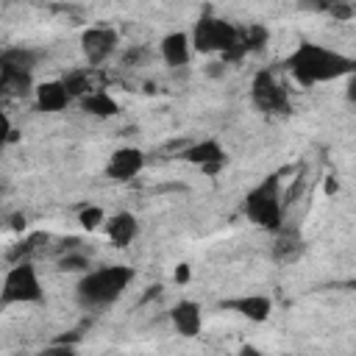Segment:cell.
Listing matches in <instances>:
<instances>
[{"mask_svg": "<svg viewBox=\"0 0 356 356\" xmlns=\"http://www.w3.org/2000/svg\"><path fill=\"white\" fill-rule=\"evenodd\" d=\"M286 72L300 86H317L353 72V58L317 42H300L284 61Z\"/></svg>", "mask_w": 356, "mask_h": 356, "instance_id": "6da1fadb", "label": "cell"}, {"mask_svg": "<svg viewBox=\"0 0 356 356\" xmlns=\"http://www.w3.org/2000/svg\"><path fill=\"white\" fill-rule=\"evenodd\" d=\"M134 281V270L128 264H103L95 270H83L75 284V298L83 309H106L117 303Z\"/></svg>", "mask_w": 356, "mask_h": 356, "instance_id": "7a4b0ae2", "label": "cell"}, {"mask_svg": "<svg viewBox=\"0 0 356 356\" xmlns=\"http://www.w3.org/2000/svg\"><path fill=\"white\" fill-rule=\"evenodd\" d=\"M242 214L248 217L250 225H256L261 231H281L284 228V197H281L278 175H267L245 192Z\"/></svg>", "mask_w": 356, "mask_h": 356, "instance_id": "3957f363", "label": "cell"}, {"mask_svg": "<svg viewBox=\"0 0 356 356\" xmlns=\"http://www.w3.org/2000/svg\"><path fill=\"white\" fill-rule=\"evenodd\" d=\"M44 300V286L39 270L31 259L14 261L0 284V306H31Z\"/></svg>", "mask_w": 356, "mask_h": 356, "instance_id": "277c9868", "label": "cell"}, {"mask_svg": "<svg viewBox=\"0 0 356 356\" xmlns=\"http://www.w3.org/2000/svg\"><path fill=\"white\" fill-rule=\"evenodd\" d=\"M189 39H192V50H197V53L239 56V53L245 50L242 33H239L231 22H225V19H220V17H211V14H203V17L195 22Z\"/></svg>", "mask_w": 356, "mask_h": 356, "instance_id": "5b68a950", "label": "cell"}, {"mask_svg": "<svg viewBox=\"0 0 356 356\" xmlns=\"http://www.w3.org/2000/svg\"><path fill=\"white\" fill-rule=\"evenodd\" d=\"M250 100L259 111H286L289 108V95L284 89V83L270 72V70H259L250 81Z\"/></svg>", "mask_w": 356, "mask_h": 356, "instance_id": "8992f818", "label": "cell"}, {"mask_svg": "<svg viewBox=\"0 0 356 356\" xmlns=\"http://www.w3.org/2000/svg\"><path fill=\"white\" fill-rule=\"evenodd\" d=\"M117 44H120L117 31L114 28H106V25H95V28H86L81 33V53H83V58H86L89 67L106 64L117 53Z\"/></svg>", "mask_w": 356, "mask_h": 356, "instance_id": "52a82bcc", "label": "cell"}, {"mask_svg": "<svg viewBox=\"0 0 356 356\" xmlns=\"http://www.w3.org/2000/svg\"><path fill=\"white\" fill-rule=\"evenodd\" d=\"M181 159L186 164H192V167H200L206 175H214V172H220L225 167L228 153H225V147L217 139L209 136V139H200V142H192L189 147H184Z\"/></svg>", "mask_w": 356, "mask_h": 356, "instance_id": "ba28073f", "label": "cell"}, {"mask_svg": "<svg viewBox=\"0 0 356 356\" xmlns=\"http://www.w3.org/2000/svg\"><path fill=\"white\" fill-rule=\"evenodd\" d=\"M145 170V153L134 145H125V147H117L111 156H108V164H106V175L111 181H131L136 178L139 172Z\"/></svg>", "mask_w": 356, "mask_h": 356, "instance_id": "9c48e42d", "label": "cell"}, {"mask_svg": "<svg viewBox=\"0 0 356 356\" xmlns=\"http://www.w3.org/2000/svg\"><path fill=\"white\" fill-rule=\"evenodd\" d=\"M159 56L167 67H186L192 61V39L186 31H170L159 42Z\"/></svg>", "mask_w": 356, "mask_h": 356, "instance_id": "30bf717a", "label": "cell"}, {"mask_svg": "<svg viewBox=\"0 0 356 356\" xmlns=\"http://www.w3.org/2000/svg\"><path fill=\"white\" fill-rule=\"evenodd\" d=\"M170 323H172L175 334H181V337H186V339L197 337L200 328H203V312H200V303H195V300H189V298L178 300V303L170 309Z\"/></svg>", "mask_w": 356, "mask_h": 356, "instance_id": "8fae6325", "label": "cell"}, {"mask_svg": "<svg viewBox=\"0 0 356 356\" xmlns=\"http://www.w3.org/2000/svg\"><path fill=\"white\" fill-rule=\"evenodd\" d=\"M33 97H36V108L39 111H47V114H56V111H64L72 97L64 86L61 78H53V81H42L33 86Z\"/></svg>", "mask_w": 356, "mask_h": 356, "instance_id": "7c38bea8", "label": "cell"}, {"mask_svg": "<svg viewBox=\"0 0 356 356\" xmlns=\"http://www.w3.org/2000/svg\"><path fill=\"white\" fill-rule=\"evenodd\" d=\"M103 228H106L108 242H114L117 248H125V245H131L139 236V220L131 211H117V214L106 217Z\"/></svg>", "mask_w": 356, "mask_h": 356, "instance_id": "4fadbf2b", "label": "cell"}, {"mask_svg": "<svg viewBox=\"0 0 356 356\" xmlns=\"http://www.w3.org/2000/svg\"><path fill=\"white\" fill-rule=\"evenodd\" d=\"M222 306L225 309H234L236 314H242L250 323H264L270 317V312H273V300L267 295H259V292L256 295H239L234 300H225Z\"/></svg>", "mask_w": 356, "mask_h": 356, "instance_id": "5bb4252c", "label": "cell"}, {"mask_svg": "<svg viewBox=\"0 0 356 356\" xmlns=\"http://www.w3.org/2000/svg\"><path fill=\"white\" fill-rule=\"evenodd\" d=\"M39 58H42L39 50L14 44V47L0 50V70H22V72H33V67L39 64Z\"/></svg>", "mask_w": 356, "mask_h": 356, "instance_id": "9a60e30c", "label": "cell"}, {"mask_svg": "<svg viewBox=\"0 0 356 356\" xmlns=\"http://www.w3.org/2000/svg\"><path fill=\"white\" fill-rule=\"evenodd\" d=\"M33 72L0 70V97H25L33 92Z\"/></svg>", "mask_w": 356, "mask_h": 356, "instance_id": "2e32d148", "label": "cell"}, {"mask_svg": "<svg viewBox=\"0 0 356 356\" xmlns=\"http://www.w3.org/2000/svg\"><path fill=\"white\" fill-rule=\"evenodd\" d=\"M78 103H81V108H83L86 114H92V117H114V114L120 111L117 100H114L108 92H103V89H92V92L83 95Z\"/></svg>", "mask_w": 356, "mask_h": 356, "instance_id": "e0dca14e", "label": "cell"}, {"mask_svg": "<svg viewBox=\"0 0 356 356\" xmlns=\"http://www.w3.org/2000/svg\"><path fill=\"white\" fill-rule=\"evenodd\" d=\"M64 86H67V92H70V97L72 100H81L83 95H89L95 86H92V75H89V70H75V72H67L64 78Z\"/></svg>", "mask_w": 356, "mask_h": 356, "instance_id": "ac0fdd59", "label": "cell"}, {"mask_svg": "<svg viewBox=\"0 0 356 356\" xmlns=\"http://www.w3.org/2000/svg\"><path fill=\"white\" fill-rule=\"evenodd\" d=\"M78 222H81L83 231H97V228L106 222V211H103L100 206H83V209L78 211Z\"/></svg>", "mask_w": 356, "mask_h": 356, "instance_id": "d6986e66", "label": "cell"}, {"mask_svg": "<svg viewBox=\"0 0 356 356\" xmlns=\"http://www.w3.org/2000/svg\"><path fill=\"white\" fill-rule=\"evenodd\" d=\"M273 253H275V259H278V261H292V259L300 253V239H298V236L284 234V236L275 242Z\"/></svg>", "mask_w": 356, "mask_h": 356, "instance_id": "ffe728a7", "label": "cell"}, {"mask_svg": "<svg viewBox=\"0 0 356 356\" xmlns=\"http://www.w3.org/2000/svg\"><path fill=\"white\" fill-rule=\"evenodd\" d=\"M58 267L67 270V273H83V270H89L92 264H89V259H86L83 253H67V256H61Z\"/></svg>", "mask_w": 356, "mask_h": 356, "instance_id": "44dd1931", "label": "cell"}, {"mask_svg": "<svg viewBox=\"0 0 356 356\" xmlns=\"http://www.w3.org/2000/svg\"><path fill=\"white\" fill-rule=\"evenodd\" d=\"M14 128H11V117L6 114V108L0 106V147H6V142L11 139Z\"/></svg>", "mask_w": 356, "mask_h": 356, "instance_id": "7402d4cb", "label": "cell"}, {"mask_svg": "<svg viewBox=\"0 0 356 356\" xmlns=\"http://www.w3.org/2000/svg\"><path fill=\"white\" fill-rule=\"evenodd\" d=\"M175 281H181V284L189 281V267H186V264H181V267L175 270Z\"/></svg>", "mask_w": 356, "mask_h": 356, "instance_id": "603a6c76", "label": "cell"}, {"mask_svg": "<svg viewBox=\"0 0 356 356\" xmlns=\"http://www.w3.org/2000/svg\"><path fill=\"white\" fill-rule=\"evenodd\" d=\"M339 189V184H337V178L334 175H328V181H325V195H334Z\"/></svg>", "mask_w": 356, "mask_h": 356, "instance_id": "cb8c5ba5", "label": "cell"}, {"mask_svg": "<svg viewBox=\"0 0 356 356\" xmlns=\"http://www.w3.org/2000/svg\"><path fill=\"white\" fill-rule=\"evenodd\" d=\"M0 228H3V217H0Z\"/></svg>", "mask_w": 356, "mask_h": 356, "instance_id": "d4e9b609", "label": "cell"}]
</instances>
